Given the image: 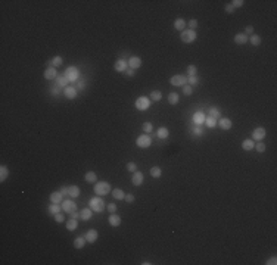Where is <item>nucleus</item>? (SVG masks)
Here are the masks:
<instances>
[{
  "mask_svg": "<svg viewBox=\"0 0 277 265\" xmlns=\"http://www.w3.org/2000/svg\"><path fill=\"white\" fill-rule=\"evenodd\" d=\"M93 191H94L97 196H106L109 191H112V189H111V184L108 181H99V183L94 184Z\"/></svg>",
  "mask_w": 277,
  "mask_h": 265,
  "instance_id": "f257e3e1",
  "label": "nucleus"
},
{
  "mask_svg": "<svg viewBox=\"0 0 277 265\" xmlns=\"http://www.w3.org/2000/svg\"><path fill=\"white\" fill-rule=\"evenodd\" d=\"M89 205L92 208L94 212H102L103 209H105V202H103V199L100 196H96V198H92L90 199V202H89Z\"/></svg>",
  "mask_w": 277,
  "mask_h": 265,
  "instance_id": "f03ea898",
  "label": "nucleus"
},
{
  "mask_svg": "<svg viewBox=\"0 0 277 265\" xmlns=\"http://www.w3.org/2000/svg\"><path fill=\"white\" fill-rule=\"evenodd\" d=\"M65 77L68 78V81H77L78 78H80V71H78V68L77 66H68L67 69H65Z\"/></svg>",
  "mask_w": 277,
  "mask_h": 265,
  "instance_id": "7ed1b4c3",
  "label": "nucleus"
},
{
  "mask_svg": "<svg viewBox=\"0 0 277 265\" xmlns=\"http://www.w3.org/2000/svg\"><path fill=\"white\" fill-rule=\"evenodd\" d=\"M196 37H198V34L195 30H184V31H181V35H180L183 43H193Z\"/></svg>",
  "mask_w": 277,
  "mask_h": 265,
  "instance_id": "20e7f679",
  "label": "nucleus"
},
{
  "mask_svg": "<svg viewBox=\"0 0 277 265\" xmlns=\"http://www.w3.org/2000/svg\"><path fill=\"white\" fill-rule=\"evenodd\" d=\"M136 144H137L139 147H142V149H146V147H149V146L152 144V137L149 136V134H142V136L137 137Z\"/></svg>",
  "mask_w": 277,
  "mask_h": 265,
  "instance_id": "39448f33",
  "label": "nucleus"
},
{
  "mask_svg": "<svg viewBox=\"0 0 277 265\" xmlns=\"http://www.w3.org/2000/svg\"><path fill=\"white\" fill-rule=\"evenodd\" d=\"M169 84L176 85V87H183L187 84V78H186V75H174L169 78Z\"/></svg>",
  "mask_w": 277,
  "mask_h": 265,
  "instance_id": "423d86ee",
  "label": "nucleus"
},
{
  "mask_svg": "<svg viewBox=\"0 0 277 265\" xmlns=\"http://www.w3.org/2000/svg\"><path fill=\"white\" fill-rule=\"evenodd\" d=\"M136 108L139 109V111H146V109L149 108V105H151V100L148 99L146 96H140L139 99L136 100Z\"/></svg>",
  "mask_w": 277,
  "mask_h": 265,
  "instance_id": "0eeeda50",
  "label": "nucleus"
},
{
  "mask_svg": "<svg viewBox=\"0 0 277 265\" xmlns=\"http://www.w3.org/2000/svg\"><path fill=\"white\" fill-rule=\"evenodd\" d=\"M62 211L64 212H68V214H71V212H74L77 211V203L74 200H64L62 202Z\"/></svg>",
  "mask_w": 277,
  "mask_h": 265,
  "instance_id": "6e6552de",
  "label": "nucleus"
},
{
  "mask_svg": "<svg viewBox=\"0 0 277 265\" xmlns=\"http://www.w3.org/2000/svg\"><path fill=\"white\" fill-rule=\"evenodd\" d=\"M264 137H265V128H262V127H258L252 131V140L253 141H260Z\"/></svg>",
  "mask_w": 277,
  "mask_h": 265,
  "instance_id": "1a4fd4ad",
  "label": "nucleus"
},
{
  "mask_svg": "<svg viewBox=\"0 0 277 265\" xmlns=\"http://www.w3.org/2000/svg\"><path fill=\"white\" fill-rule=\"evenodd\" d=\"M127 62H128V68H131V69H137L142 66V59L139 56H130Z\"/></svg>",
  "mask_w": 277,
  "mask_h": 265,
  "instance_id": "9d476101",
  "label": "nucleus"
},
{
  "mask_svg": "<svg viewBox=\"0 0 277 265\" xmlns=\"http://www.w3.org/2000/svg\"><path fill=\"white\" fill-rule=\"evenodd\" d=\"M84 237H86V241H89V243H94V241L97 240V237H99V233L92 228V230H87V231H86Z\"/></svg>",
  "mask_w": 277,
  "mask_h": 265,
  "instance_id": "9b49d317",
  "label": "nucleus"
},
{
  "mask_svg": "<svg viewBox=\"0 0 277 265\" xmlns=\"http://www.w3.org/2000/svg\"><path fill=\"white\" fill-rule=\"evenodd\" d=\"M59 75H58V71H56V68H53V66H49L46 71H44V78L46 80H56Z\"/></svg>",
  "mask_w": 277,
  "mask_h": 265,
  "instance_id": "f8f14e48",
  "label": "nucleus"
},
{
  "mask_svg": "<svg viewBox=\"0 0 277 265\" xmlns=\"http://www.w3.org/2000/svg\"><path fill=\"white\" fill-rule=\"evenodd\" d=\"M127 66H128V62H127L126 59H118L117 62H115V71H118V72H126Z\"/></svg>",
  "mask_w": 277,
  "mask_h": 265,
  "instance_id": "ddd939ff",
  "label": "nucleus"
},
{
  "mask_svg": "<svg viewBox=\"0 0 277 265\" xmlns=\"http://www.w3.org/2000/svg\"><path fill=\"white\" fill-rule=\"evenodd\" d=\"M64 94H65V97H68V99H75L77 97V89L75 87L68 85V87L64 89Z\"/></svg>",
  "mask_w": 277,
  "mask_h": 265,
  "instance_id": "4468645a",
  "label": "nucleus"
},
{
  "mask_svg": "<svg viewBox=\"0 0 277 265\" xmlns=\"http://www.w3.org/2000/svg\"><path fill=\"white\" fill-rule=\"evenodd\" d=\"M218 121H220L218 125H220L221 130H230V128L233 127V122H231L228 118H220Z\"/></svg>",
  "mask_w": 277,
  "mask_h": 265,
  "instance_id": "2eb2a0df",
  "label": "nucleus"
},
{
  "mask_svg": "<svg viewBox=\"0 0 277 265\" xmlns=\"http://www.w3.org/2000/svg\"><path fill=\"white\" fill-rule=\"evenodd\" d=\"M80 215H81V220H83V221H89L93 215V209L92 208H84V209H81Z\"/></svg>",
  "mask_w": 277,
  "mask_h": 265,
  "instance_id": "dca6fc26",
  "label": "nucleus"
},
{
  "mask_svg": "<svg viewBox=\"0 0 277 265\" xmlns=\"http://www.w3.org/2000/svg\"><path fill=\"white\" fill-rule=\"evenodd\" d=\"M233 40H235L236 44H245V43L249 40V37H248L245 33H239V34H236V35H235V38H233Z\"/></svg>",
  "mask_w": 277,
  "mask_h": 265,
  "instance_id": "f3484780",
  "label": "nucleus"
},
{
  "mask_svg": "<svg viewBox=\"0 0 277 265\" xmlns=\"http://www.w3.org/2000/svg\"><path fill=\"white\" fill-rule=\"evenodd\" d=\"M131 183H133L134 186H140V184H142L143 183V172L142 171H136L134 174H133Z\"/></svg>",
  "mask_w": 277,
  "mask_h": 265,
  "instance_id": "a211bd4d",
  "label": "nucleus"
},
{
  "mask_svg": "<svg viewBox=\"0 0 277 265\" xmlns=\"http://www.w3.org/2000/svg\"><path fill=\"white\" fill-rule=\"evenodd\" d=\"M174 28H176L177 31H184L186 30V21L183 18H177L176 21H174Z\"/></svg>",
  "mask_w": 277,
  "mask_h": 265,
  "instance_id": "6ab92c4d",
  "label": "nucleus"
},
{
  "mask_svg": "<svg viewBox=\"0 0 277 265\" xmlns=\"http://www.w3.org/2000/svg\"><path fill=\"white\" fill-rule=\"evenodd\" d=\"M108 221H109V224L112 225V227H118V225L121 224V216L115 215V212H114V214H111V215H109Z\"/></svg>",
  "mask_w": 277,
  "mask_h": 265,
  "instance_id": "aec40b11",
  "label": "nucleus"
},
{
  "mask_svg": "<svg viewBox=\"0 0 277 265\" xmlns=\"http://www.w3.org/2000/svg\"><path fill=\"white\" fill-rule=\"evenodd\" d=\"M68 78L65 77V75H59L58 78H56V85L58 87H60V89H65V87H68Z\"/></svg>",
  "mask_w": 277,
  "mask_h": 265,
  "instance_id": "412c9836",
  "label": "nucleus"
},
{
  "mask_svg": "<svg viewBox=\"0 0 277 265\" xmlns=\"http://www.w3.org/2000/svg\"><path fill=\"white\" fill-rule=\"evenodd\" d=\"M62 199H64V196H62V193L60 191H53L50 194V202L52 203H60L62 202Z\"/></svg>",
  "mask_w": 277,
  "mask_h": 265,
  "instance_id": "4be33fe9",
  "label": "nucleus"
},
{
  "mask_svg": "<svg viewBox=\"0 0 277 265\" xmlns=\"http://www.w3.org/2000/svg\"><path fill=\"white\" fill-rule=\"evenodd\" d=\"M253 147H255V141L252 140V139H246L242 143V149L243 150H252Z\"/></svg>",
  "mask_w": 277,
  "mask_h": 265,
  "instance_id": "5701e85b",
  "label": "nucleus"
},
{
  "mask_svg": "<svg viewBox=\"0 0 277 265\" xmlns=\"http://www.w3.org/2000/svg\"><path fill=\"white\" fill-rule=\"evenodd\" d=\"M68 191H69V196L72 199H75L80 196V187L78 186H69L68 187Z\"/></svg>",
  "mask_w": 277,
  "mask_h": 265,
  "instance_id": "b1692460",
  "label": "nucleus"
},
{
  "mask_svg": "<svg viewBox=\"0 0 277 265\" xmlns=\"http://www.w3.org/2000/svg\"><path fill=\"white\" fill-rule=\"evenodd\" d=\"M112 196H114V199H117V200H124L126 199V193L121 190V189H115V190H112Z\"/></svg>",
  "mask_w": 277,
  "mask_h": 265,
  "instance_id": "393cba45",
  "label": "nucleus"
},
{
  "mask_svg": "<svg viewBox=\"0 0 277 265\" xmlns=\"http://www.w3.org/2000/svg\"><path fill=\"white\" fill-rule=\"evenodd\" d=\"M193 122L198 125H201L202 122H205V115L202 114V112H196L193 115Z\"/></svg>",
  "mask_w": 277,
  "mask_h": 265,
  "instance_id": "a878e982",
  "label": "nucleus"
},
{
  "mask_svg": "<svg viewBox=\"0 0 277 265\" xmlns=\"http://www.w3.org/2000/svg\"><path fill=\"white\" fill-rule=\"evenodd\" d=\"M9 177V168L5 165L0 166V181H5Z\"/></svg>",
  "mask_w": 277,
  "mask_h": 265,
  "instance_id": "bb28decb",
  "label": "nucleus"
},
{
  "mask_svg": "<svg viewBox=\"0 0 277 265\" xmlns=\"http://www.w3.org/2000/svg\"><path fill=\"white\" fill-rule=\"evenodd\" d=\"M84 180H86L87 183H96L97 175H96V172H93V171H89L87 174L84 175Z\"/></svg>",
  "mask_w": 277,
  "mask_h": 265,
  "instance_id": "cd10ccee",
  "label": "nucleus"
},
{
  "mask_svg": "<svg viewBox=\"0 0 277 265\" xmlns=\"http://www.w3.org/2000/svg\"><path fill=\"white\" fill-rule=\"evenodd\" d=\"M84 245H86V237H75V240H74V248L83 249Z\"/></svg>",
  "mask_w": 277,
  "mask_h": 265,
  "instance_id": "c85d7f7f",
  "label": "nucleus"
},
{
  "mask_svg": "<svg viewBox=\"0 0 277 265\" xmlns=\"http://www.w3.org/2000/svg\"><path fill=\"white\" fill-rule=\"evenodd\" d=\"M151 175L153 178H159L161 175H162V169H161L159 166H152L151 168Z\"/></svg>",
  "mask_w": 277,
  "mask_h": 265,
  "instance_id": "c756f323",
  "label": "nucleus"
},
{
  "mask_svg": "<svg viewBox=\"0 0 277 265\" xmlns=\"http://www.w3.org/2000/svg\"><path fill=\"white\" fill-rule=\"evenodd\" d=\"M156 136H158L159 139H167L168 136H169V132H168V128H165V127H161V128H158V132H156Z\"/></svg>",
  "mask_w": 277,
  "mask_h": 265,
  "instance_id": "7c9ffc66",
  "label": "nucleus"
},
{
  "mask_svg": "<svg viewBox=\"0 0 277 265\" xmlns=\"http://www.w3.org/2000/svg\"><path fill=\"white\" fill-rule=\"evenodd\" d=\"M201 83V80H199V77L198 75H192V77H187V84L189 85H198V84Z\"/></svg>",
  "mask_w": 277,
  "mask_h": 265,
  "instance_id": "2f4dec72",
  "label": "nucleus"
},
{
  "mask_svg": "<svg viewBox=\"0 0 277 265\" xmlns=\"http://www.w3.org/2000/svg\"><path fill=\"white\" fill-rule=\"evenodd\" d=\"M178 100H180V97H178L177 93H169V94H168V102H169V105H177Z\"/></svg>",
  "mask_w": 277,
  "mask_h": 265,
  "instance_id": "473e14b6",
  "label": "nucleus"
},
{
  "mask_svg": "<svg viewBox=\"0 0 277 265\" xmlns=\"http://www.w3.org/2000/svg\"><path fill=\"white\" fill-rule=\"evenodd\" d=\"M249 42H251L252 46H260L261 44V37L258 34H252L251 37H249Z\"/></svg>",
  "mask_w": 277,
  "mask_h": 265,
  "instance_id": "72a5a7b5",
  "label": "nucleus"
},
{
  "mask_svg": "<svg viewBox=\"0 0 277 265\" xmlns=\"http://www.w3.org/2000/svg\"><path fill=\"white\" fill-rule=\"evenodd\" d=\"M210 116L218 121L220 118H221V112H220L217 108H210Z\"/></svg>",
  "mask_w": 277,
  "mask_h": 265,
  "instance_id": "f704fd0d",
  "label": "nucleus"
},
{
  "mask_svg": "<svg viewBox=\"0 0 277 265\" xmlns=\"http://www.w3.org/2000/svg\"><path fill=\"white\" fill-rule=\"evenodd\" d=\"M77 225H78V223H77V220H74V218H71L69 221L67 223V228L68 231H74L77 228Z\"/></svg>",
  "mask_w": 277,
  "mask_h": 265,
  "instance_id": "c9c22d12",
  "label": "nucleus"
},
{
  "mask_svg": "<svg viewBox=\"0 0 277 265\" xmlns=\"http://www.w3.org/2000/svg\"><path fill=\"white\" fill-rule=\"evenodd\" d=\"M161 97H162V93L159 90H153L151 93V100H153V102H159Z\"/></svg>",
  "mask_w": 277,
  "mask_h": 265,
  "instance_id": "e433bc0d",
  "label": "nucleus"
},
{
  "mask_svg": "<svg viewBox=\"0 0 277 265\" xmlns=\"http://www.w3.org/2000/svg\"><path fill=\"white\" fill-rule=\"evenodd\" d=\"M49 212H50L52 215H56L60 212V206H59L58 203H52L50 206H49Z\"/></svg>",
  "mask_w": 277,
  "mask_h": 265,
  "instance_id": "4c0bfd02",
  "label": "nucleus"
},
{
  "mask_svg": "<svg viewBox=\"0 0 277 265\" xmlns=\"http://www.w3.org/2000/svg\"><path fill=\"white\" fill-rule=\"evenodd\" d=\"M62 62H64V60H62V58H60V56H55V58L50 60V65L53 66V68H58V66L62 65Z\"/></svg>",
  "mask_w": 277,
  "mask_h": 265,
  "instance_id": "58836bf2",
  "label": "nucleus"
},
{
  "mask_svg": "<svg viewBox=\"0 0 277 265\" xmlns=\"http://www.w3.org/2000/svg\"><path fill=\"white\" fill-rule=\"evenodd\" d=\"M205 124H206L208 128H214V127L217 125V119H214V118L208 116V118H205Z\"/></svg>",
  "mask_w": 277,
  "mask_h": 265,
  "instance_id": "ea45409f",
  "label": "nucleus"
},
{
  "mask_svg": "<svg viewBox=\"0 0 277 265\" xmlns=\"http://www.w3.org/2000/svg\"><path fill=\"white\" fill-rule=\"evenodd\" d=\"M186 72L189 74V77L196 75V74H198V66H196V65H189V66H187V69H186Z\"/></svg>",
  "mask_w": 277,
  "mask_h": 265,
  "instance_id": "a19ab883",
  "label": "nucleus"
},
{
  "mask_svg": "<svg viewBox=\"0 0 277 265\" xmlns=\"http://www.w3.org/2000/svg\"><path fill=\"white\" fill-rule=\"evenodd\" d=\"M142 130L144 132H146V134H148V132H152V130H153V127H152V124L151 122H143V125H142Z\"/></svg>",
  "mask_w": 277,
  "mask_h": 265,
  "instance_id": "79ce46f5",
  "label": "nucleus"
},
{
  "mask_svg": "<svg viewBox=\"0 0 277 265\" xmlns=\"http://www.w3.org/2000/svg\"><path fill=\"white\" fill-rule=\"evenodd\" d=\"M183 93H184L186 96H190V94L193 93V87H192V85H189V84L183 85Z\"/></svg>",
  "mask_w": 277,
  "mask_h": 265,
  "instance_id": "37998d69",
  "label": "nucleus"
},
{
  "mask_svg": "<svg viewBox=\"0 0 277 265\" xmlns=\"http://www.w3.org/2000/svg\"><path fill=\"white\" fill-rule=\"evenodd\" d=\"M127 171L136 172V171H137V165H136L134 162H128V164H127Z\"/></svg>",
  "mask_w": 277,
  "mask_h": 265,
  "instance_id": "c03bdc74",
  "label": "nucleus"
},
{
  "mask_svg": "<svg viewBox=\"0 0 277 265\" xmlns=\"http://www.w3.org/2000/svg\"><path fill=\"white\" fill-rule=\"evenodd\" d=\"M187 27H190L189 30H196V28H198V19H190V21L187 22Z\"/></svg>",
  "mask_w": 277,
  "mask_h": 265,
  "instance_id": "a18cd8bd",
  "label": "nucleus"
},
{
  "mask_svg": "<svg viewBox=\"0 0 277 265\" xmlns=\"http://www.w3.org/2000/svg\"><path fill=\"white\" fill-rule=\"evenodd\" d=\"M243 0H233V2H231V3H230V5H231V6H233V8H242V6H243Z\"/></svg>",
  "mask_w": 277,
  "mask_h": 265,
  "instance_id": "49530a36",
  "label": "nucleus"
},
{
  "mask_svg": "<svg viewBox=\"0 0 277 265\" xmlns=\"http://www.w3.org/2000/svg\"><path fill=\"white\" fill-rule=\"evenodd\" d=\"M253 149H257V152L262 153V152H265V144H264V143H258V144H255Z\"/></svg>",
  "mask_w": 277,
  "mask_h": 265,
  "instance_id": "de8ad7c7",
  "label": "nucleus"
},
{
  "mask_svg": "<svg viewBox=\"0 0 277 265\" xmlns=\"http://www.w3.org/2000/svg\"><path fill=\"white\" fill-rule=\"evenodd\" d=\"M50 94L52 96H59V94H60V87H52Z\"/></svg>",
  "mask_w": 277,
  "mask_h": 265,
  "instance_id": "09e8293b",
  "label": "nucleus"
},
{
  "mask_svg": "<svg viewBox=\"0 0 277 265\" xmlns=\"http://www.w3.org/2000/svg\"><path fill=\"white\" fill-rule=\"evenodd\" d=\"M124 200H126L127 203H133V202H134V194H131V193L126 194V199H124Z\"/></svg>",
  "mask_w": 277,
  "mask_h": 265,
  "instance_id": "8fccbe9b",
  "label": "nucleus"
},
{
  "mask_svg": "<svg viewBox=\"0 0 277 265\" xmlns=\"http://www.w3.org/2000/svg\"><path fill=\"white\" fill-rule=\"evenodd\" d=\"M106 209L109 211L111 214H114V212H117V205H115V203H109V205L106 206Z\"/></svg>",
  "mask_w": 277,
  "mask_h": 265,
  "instance_id": "3c124183",
  "label": "nucleus"
},
{
  "mask_svg": "<svg viewBox=\"0 0 277 265\" xmlns=\"http://www.w3.org/2000/svg\"><path fill=\"white\" fill-rule=\"evenodd\" d=\"M55 221H56V223H64V221H65V216L62 215V214H56V215H55Z\"/></svg>",
  "mask_w": 277,
  "mask_h": 265,
  "instance_id": "603ef678",
  "label": "nucleus"
},
{
  "mask_svg": "<svg viewBox=\"0 0 277 265\" xmlns=\"http://www.w3.org/2000/svg\"><path fill=\"white\" fill-rule=\"evenodd\" d=\"M224 9H226L227 13H233V12H235V8H233L230 3H228V5H226V8H224Z\"/></svg>",
  "mask_w": 277,
  "mask_h": 265,
  "instance_id": "864d4df0",
  "label": "nucleus"
},
{
  "mask_svg": "<svg viewBox=\"0 0 277 265\" xmlns=\"http://www.w3.org/2000/svg\"><path fill=\"white\" fill-rule=\"evenodd\" d=\"M245 34H246V35H248V34H253V27H251V25H248V27H246V28H245Z\"/></svg>",
  "mask_w": 277,
  "mask_h": 265,
  "instance_id": "5fc2aeb1",
  "label": "nucleus"
},
{
  "mask_svg": "<svg viewBox=\"0 0 277 265\" xmlns=\"http://www.w3.org/2000/svg\"><path fill=\"white\" fill-rule=\"evenodd\" d=\"M193 132L196 134V136H202V132H203V130H202L201 127H195V128H193Z\"/></svg>",
  "mask_w": 277,
  "mask_h": 265,
  "instance_id": "6e6d98bb",
  "label": "nucleus"
},
{
  "mask_svg": "<svg viewBox=\"0 0 277 265\" xmlns=\"http://www.w3.org/2000/svg\"><path fill=\"white\" fill-rule=\"evenodd\" d=\"M267 265H276L277 264V259H276V256H273V258H270L268 261L265 262Z\"/></svg>",
  "mask_w": 277,
  "mask_h": 265,
  "instance_id": "4d7b16f0",
  "label": "nucleus"
},
{
  "mask_svg": "<svg viewBox=\"0 0 277 265\" xmlns=\"http://www.w3.org/2000/svg\"><path fill=\"white\" fill-rule=\"evenodd\" d=\"M60 193H62V196H69V191H68L67 186H64V187L60 189Z\"/></svg>",
  "mask_w": 277,
  "mask_h": 265,
  "instance_id": "13d9d810",
  "label": "nucleus"
},
{
  "mask_svg": "<svg viewBox=\"0 0 277 265\" xmlns=\"http://www.w3.org/2000/svg\"><path fill=\"white\" fill-rule=\"evenodd\" d=\"M71 218H74V220H78V218H81V215L77 212V211H74V212H71Z\"/></svg>",
  "mask_w": 277,
  "mask_h": 265,
  "instance_id": "bf43d9fd",
  "label": "nucleus"
},
{
  "mask_svg": "<svg viewBox=\"0 0 277 265\" xmlns=\"http://www.w3.org/2000/svg\"><path fill=\"white\" fill-rule=\"evenodd\" d=\"M126 74L128 75V77H133V75H134V69H131V68H127V69H126Z\"/></svg>",
  "mask_w": 277,
  "mask_h": 265,
  "instance_id": "052dcab7",
  "label": "nucleus"
},
{
  "mask_svg": "<svg viewBox=\"0 0 277 265\" xmlns=\"http://www.w3.org/2000/svg\"><path fill=\"white\" fill-rule=\"evenodd\" d=\"M77 89H80V90H83L84 89V80H80L78 83H77Z\"/></svg>",
  "mask_w": 277,
  "mask_h": 265,
  "instance_id": "680f3d73",
  "label": "nucleus"
}]
</instances>
